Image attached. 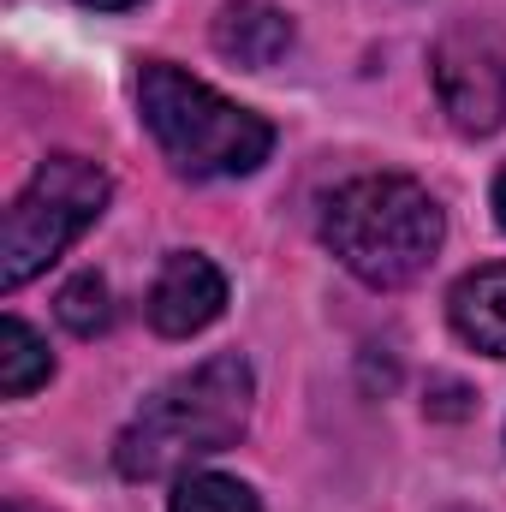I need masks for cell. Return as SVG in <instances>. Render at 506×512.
I'll list each match as a JSON object with an SVG mask.
<instances>
[{
  "mask_svg": "<svg viewBox=\"0 0 506 512\" xmlns=\"http://www.w3.org/2000/svg\"><path fill=\"white\" fill-rule=\"evenodd\" d=\"M256 376L239 352H221L185 376H173L167 387H155L137 417L120 429L114 441V471L131 483H161L179 477L191 459L227 453L245 423H251Z\"/></svg>",
  "mask_w": 506,
  "mask_h": 512,
  "instance_id": "cell-1",
  "label": "cell"
},
{
  "mask_svg": "<svg viewBox=\"0 0 506 512\" xmlns=\"http://www.w3.org/2000/svg\"><path fill=\"white\" fill-rule=\"evenodd\" d=\"M447 239L441 203L405 173H364L346 179L322 203V245L340 256L364 286H411Z\"/></svg>",
  "mask_w": 506,
  "mask_h": 512,
  "instance_id": "cell-2",
  "label": "cell"
},
{
  "mask_svg": "<svg viewBox=\"0 0 506 512\" xmlns=\"http://www.w3.org/2000/svg\"><path fill=\"white\" fill-rule=\"evenodd\" d=\"M137 108H143V126L161 143V155L191 173V179H239V173H256L274 149V126L227 102L221 90H209L203 78L155 60L143 66L137 78Z\"/></svg>",
  "mask_w": 506,
  "mask_h": 512,
  "instance_id": "cell-3",
  "label": "cell"
},
{
  "mask_svg": "<svg viewBox=\"0 0 506 512\" xmlns=\"http://www.w3.org/2000/svg\"><path fill=\"white\" fill-rule=\"evenodd\" d=\"M108 173L84 155H48L30 185L12 197L6 227H0V286L18 292L36 280L54 256L66 251L102 209H108Z\"/></svg>",
  "mask_w": 506,
  "mask_h": 512,
  "instance_id": "cell-4",
  "label": "cell"
},
{
  "mask_svg": "<svg viewBox=\"0 0 506 512\" xmlns=\"http://www.w3.org/2000/svg\"><path fill=\"white\" fill-rule=\"evenodd\" d=\"M435 96L453 131L489 137L506 126V48L489 24H453L435 42Z\"/></svg>",
  "mask_w": 506,
  "mask_h": 512,
  "instance_id": "cell-5",
  "label": "cell"
},
{
  "mask_svg": "<svg viewBox=\"0 0 506 512\" xmlns=\"http://www.w3.org/2000/svg\"><path fill=\"white\" fill-rule=\"evenodd\" d=\"M149 328L167 340H191L203 334L221 310H227V274L203 251H173L161 262L155 286H149Z\"/></svg>",
  "mask_w": 506,
  "mask_h": 512,
  "instance_id": "cell-6",
  "label": "cell"
},
{
  "mask_svg": "<svg viewBox=\"0 0 506 512\" xmlns=\"http://www.w3.org/2000/svg\"><path fill=\"white\" fill-rule=\"evenodd\" d=\"M447 322L465 346L489 352V358H506V262H489V268H471L453 298H447Z\"/></svg>",
  "mask_w": 506,
  "mask_h": 512,
  "instance_id": "cell-7",
  "label": "cell"
},
{
  "mask_svg": "<svg viewBox=\"0 0 506 512\" xmlns=\"http://www.w3.org/2000/svg\"><path fill=\"white\" fill-rule=\"evenodd\" d=\"M215 48L227 54V60H239V66H274L286 48H292V18L280 12V6H268V0H233V6H221V18H215Z\"/></svg>",
  "mask_w": 506,
  "mask_h": 512,
  "instance_id": "cell-8",
  "label": "cell"
},
{
  "mask_svg": "<svg viewBox=\"0 0 506 512\" xmlns=\"http://www.w3.org/2000/svg\"><path fill=\"white\" fill-rule=\"evenodd\" d=\"M48 376H54V358H48L42 334L30 322L6 316L0 322V393L6 399H24V393H36V387L48 382Z\"/></svg>",
  "mask_w": 506,
  "mask_h": 512,
  "instance_id": "cell-9",
  "label": "cell"
},
{
  "mask_svg": "<svg viewBox=\"0 0 506 512\" xmlns=\"http://www.w3.org/2000/svg\"><path fill=\"white\" fill-rule=\"evenodd\" d=\"M173 512H262L251 489L239 477H215V471H191L173 489Z\"/></svg>",
  "mask_w": 506,
  "mask_h": 512,
  "instance_id": "cell-10",
  "label": "cell"
},
{
  "mask_svg": "<svg viewBox=\"0 0 506 512\" xmlns=\"http://www.w3.org/2000/svg\"><path fill=\"white\" fill-rule=\"evenodd\" d=\"M54 310H60V322H66L78 340H96V334L114 322V304H108V280H102V274H78V280L60 292V304H54Z\"/></svg>",
  "mask_w": 506,
  "mask_h": 512,
  "instance_id": "cell-11",
  "label": "cell"
},
{
  "mask_svg": "<svg viewBox=\"0 0 506 512\" xmlns=\"http://www.w3.org/2000/svg\"><path fill=\"white\" fill-rule=\"evenodd\" d=\"M495 221L506 227V167H501V179H495Z\"/></svg>",
  "mask_w": 506,
  "mask_h": 512,
  "instance_id": "cell-12",
  "label": "cell"
},
{
  "mask_svg": "<svg viewBox=\"0 0 506 512\" xmlns=\"http://www.w3.org/2000/svg\"><path fill=\"white\" fill-rule=\"evenodd\" d=\"M84 6H96V12H126V6H143V0H84Z\"/></svg>",
  "mask_w": 506,
  "mask_h": 512,
  "instance_id": "cell-13",
  "label": "cell"
},
{
  "mask_svg": "<svg viewBox=\"0 0 506 512\" xmlns=\"http://www.w3.org/2000/svg\"><path fill=\"white\" fill-rule=\"evenodd\" d=\"M12 512H36V507H24V501H12Z\"/></svg>",
  "mask_w": 506,
  "mask_h": 512,
  "instance_id": "cell-14",
  "label": "cell"
}]
</instances>
